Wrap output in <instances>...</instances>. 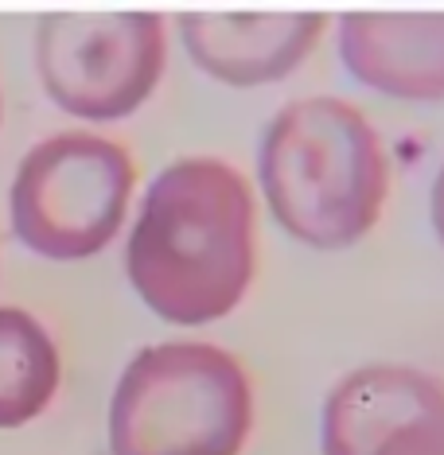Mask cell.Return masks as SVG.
<instances>
[{"label":"cell","instance_id":"obj_1","mask_svg":"<svg viewBox=\"0 0 444 455\" xmlns=\"http://www.w3.org/2000/svg\"><path fill=\"white\" fill-rule=\"evenodd\" d=\"M257 268L250 180L219 156H180L141 195L125 273L149 312L203 327L246 299Z\"/></svg>","mask_w":444,"mask_h":455},{"label":"cell","instance_id":"obj_2","mask_svg":"<svg viewBox=\"0 0 444 455\" xmlns=\"http://www.w3.org/2000/svg\"><path fill=\"white\" fill-rule=\"evenodd\" d=\"M270 214L308 250H347L375 230L390 199V160L355 101L312 94L281 106L257 148Z\"/></svg>","mask_w":444,"mask_h":455},{"label":"cell","instance_id":"obj_3","mask_svg":"<svg viewBox=\"0 0 444 455\" xmlns=\"http://www.w3.org/2000/svg\"><path fill=\"white\" fill-rule=\"evenodd\" d=\"M250 432V374L203 339L137 350L109 397V455H242Z\"/></svg>","mask_w":444,"mask_h":455},{"label":"cell","instance_id":"obj_4","mask_svg":"<svg viewBox=\"0 0 444 455\" xmlns=\"http://www.w3.org/2000/svg\"><path fill=\"white\" fill-rule=\"evenodd\" d=\"M133 188L137 164L121 140L90 129L44 137L12 175V234L47 261H86L121 234Z\"/></svg>","mask_w":444,"mask_h":455},{"label":"cell","instance_id":"obj_5","mask_svg":"<svg viewBox=\"0 0 444 455\" xmlns=\"http://www.w3.org/2000/svg\"><path fill=\"white\" fill-rule=\"evenodd\" d=\"M168 63L160 12H44L36 70L47 98L78 121H121L157 94Z\"/></svg>","mask_w":444,"mask_h":455},{"label":"cell","instance_id":"obj_6","mask_svg":"<svg viewBox=\"0 0 444 455\" xmlns=\"http://www.w3.org/2000/svg\"><path fill=\"white\" fill-rule=\"evenodd\" d=\"M183 51L203 75L226 86L281 82L316 51L324 12H180Z\"/></svg>","mask_w":444,"mask_h":455},{"label":"cell","instance_id":"obj_7","mask_svg":"<svg viewBox=\"0 0 444 455\" xmlns=\"http://www.w3.org/2000/svg\"><path fill=\"white\" fill-rule=\"evenodd\" d=\"M347 75L398 101H444V12H343Z\"/></svg>","mask_w":444,"mask_h":455},{"label":"cell","instance_id":"obj_8","mask_svg":"<svg viewBox=\"0 0 444 455\" xmlns=\"http://www.w3.org/2000/svg\"><path fill=\"white\" fill-rule=\"evenodd\" d=\"M444 401V381L417 366H359L324 397L319 448L324 455H370L398 424Z\"/></svg>","mask_w":444,"mask_h":455},{"label":"cell","instance_id":"obj_9","mask_svg":"<svg viewBox=\"0 0 444 455\" xmlns=\"http://www.w3.org/2000/svg\"><path fill=\"white\" fill-rule=\"evenodd\" d=\"M63 358L51 331L16 304H0V428H24L55 401Z\"/></svg>","mask_w":444,"mask_h":455},{"label":"cell","instance_id":"obj_10","mask_svg":"<svg viewBox=\"0 0 444 455\" xmlns=\"http://www.w3.org/2000/svg\"><path fill=\"white\" fill-rule=\"evenodd\" d=\"M370 455H444V401L398 424Z\"/></svg>","mask_w":444,"mask_h":455},{"label":"cell","instance_id":"obj_11","mask_svg":"<svg viewBox=\"0 0 444 455\" xmlns=\"http://www.w3.org/2000/svg\"><path fill=\"white\" fill-rule=\"evenodd\" d=\"M429 214H432V230H437L440 245H444V164L437 168V180H432V199H429Z\"/></svg>","mask_w":444,"mask_h":455},{"label":"cell","instance_id":"obj_12","mask_svg":"<svg viewBox=\"0 0 444 455\" xmlns=\"http://www.w3.org/2000/svg\"><path fill=\"white\" fill-rule=\"evenodd\" d=\"M0 121H4V101H0Z\"/></svg>","mask_w":444,"mask_h":455}]
</instances>
